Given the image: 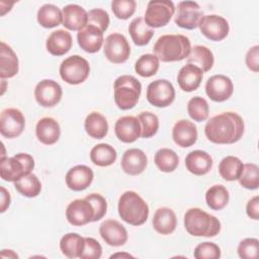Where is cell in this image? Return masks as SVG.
Wrapping results in <instances>:
<instances>
[{
	"mask_svg": "<svg viewBox=\"0 0 259 259\" xmlns=\"http://www.w3.org/2000/svg\"><path fill=\"white\" fill-rule=\"evenodd\" d=\"M94 209L92 204L86 199H75L71 201L66 209V219L72 225L76 227L87 225L93 222Z\"/></svg>",
	"mask_w": 259,
	"mask_h": 259,
	"instance_id": "2e32d148",
	"label": "cell"
},
{
	"mask_svg": "<svg viewBox=\"0 0 259 259\" xmlns=\"http://www.w3.org/2000/svg\"><path fill=\"white\" fill-rule=\"evenodd\" d=\"M201 33L210 40L220 41L229 34V22L223 16L217 14L203 15L198 23Z\"/></svg>",
	"mask_w": 259,
	"mask_h": 259,
	"instance_id": "7c38bea8",
	"label": "cell"
},
{
	"mask_svg": "<svg viewBox=\"0 0 259 259\" xmlns=\"http://www.w3.org/2000/svg\"><path fill=\"white\" fill-rule=\"evenodd\" d=\"M185 166L190 173L201 176L210 171L212 167V158L204 151L194 150L186 156Z\"/></svg>",
	"mask_w": 259,
	"mask_h": 259,
	"instance_id": "cb8c5ba5",
	"label": "cell"
},
{
	"mask_svg": "<svg viewBox=\"0 0 259 259\" xmlns=\"http://www.w3.org/2000/svg\"><path fill=\"white\" fill-rule=\"evenodd\" d=\"M15 189L26 197H35L40 193L41 183L37 176L33 173H29L19 180L14 182Z\"/></svg>",
	"mask_w": 259,
	"mask_h": 259,
	"instance_id": "f35d334b",
	"label": "cell"
},
{
	"mask_svg": "<svg viewBox=\"0 0 259 259\" xmlns=\"http://www.w3.org/2000/svg\"><path fill=\"white\" fill-rule=\"evenodd\" d=\"M193 256L196 259H218L221 257V249L212 242H203L195 247Z\"/></svg>",
	"mask_w": 259,
	"mask_h": 259,
	"instance_id": "f6af8a7d",
	"label": "cell"
},
{
	"mask_svg": "<svg viewBox=\"0 0 259 259\" xmlns=\"http://www.w3.org/2000/svg\"><path fill=\"white\" fill-rule=\"evenodd\" d=\"M87 23L86 24H92L97 26L99 29H101L103 32L108 28L109 25V16L108 13L101 9V8H94L89 10Z\"/></svg>",
	"mask_w": 259,
	"mask_h": 259,
	"instance_id": "7dc6e473",
	"label": "cell"
},
{
	"mask_svg": "<svg viewBox=\"0 0 259 259\" xmlns=\"http://www.w3.org/2000/svg\"><path fill=\"white\" fill-rule=\"evenodd\" d=\"M35 135L40 143L45 145H53L57 143L60 138V124L53 117H42L36 123Z\"/></svg>",
	"mask_w": 259,
	"mask_h": 259,
	"instance_id": "484cf974",
	"label": "cell"
},
{
	"mask_svg": "<svg viewBox=\"0 0 259 259\" xmlns=\"http://www.w3.org/2000/svg\"><path fill=\"white\" fill-rule=\"evenodd\" d=\"M104 55L113 64L124 63L131 54V47L126 37L121 33H111L106 36Z\"/></svg>",
	"mask_w": 259,
	"mask_h": 259,
	"instance_id": "30bf717a",
	"label": "cell"
},
{
	"mask_svg": "<svg viewBox=\"0 0 259 259\" xmlns=\"http://www.w3.org/2000/svg\"><path fill=\"white\" fill-rule=\"evenodd\" d=\"M159 59L153 54L142 55L135 64V71L142 77L154 76L159 70Z\"/></svg>",
	"mask_w": 259,
	"mask_h": 259,
	"instance_id": "ab89813d",
	"label": "cell"
},
{
	"mask_svg": "<svg viewBox=\"0 0 259 259\" xmlns=\"http://www.w3.org/2000/svg\"><path fill=\"white\" fill-rule=\"evenodd\" d=\"M128 32L135 45L146 46L154 35V29L150 27L143 17L133 19L128 25Z\"/></svg>",
	"mask_w": 259,
	"mask_h": 259,
	"instance_id": "4dcf8cb0",
	"label": "cell"
},
{
	"mask_svg": "<svg viewBox=\"0 0 259 259\" xmlns=\"http://www.w3.org/2000/svg\"><path fill=\"white\" fill-rule=\"evenodd\" d=\"M138 119L141 123V137L149 139L155 136L159 130V118L158 116L150 111H143L138 115Z\"/></svg>",
	"mask_w": 259,
	"mask_h": 259,
	"instance_id": "b9f144b4",
	"label": "cell"
},
{
	"mask_svg": "<svg viewBox=\"0 0 259 259\" xmlns=\"http://www.w3.org/2000/svg\"><path fill=\"white\" fill-rule=\"evenodd\" d=\"M153 227L156 232L162 235L172 234L177 225V219L175 212L169 207H160L158 208L152 220Z\"/></svg>",
	"mask_w": 259,
	"mask_h": 259,
	"instance_id": "83f0119b",
	"label": "cell"
},
{
	"mask_svg": "<svg viewBox=\"0 0 259 259\" xmlns=\"http://www.w3.org/2000/svg\"><path fill=\"white\" fill-rule=\"evenodd\" d=\"M18 73V58L14 51L4 41L0 44V77L12 78Z\"/></svg>",
	"mask_w": 259,
	"mask_h": 259,
	"instance_id": "f1b7e54d",
	"label": "cell"
},
{
	"mask_svg": "<svg viewBox=\"0 0 259 259\" xmlns=\"http://www.w3.org/2000/svg\"><path fill=\"white\" fill-rule=\"evenodd\" d=\"M184 227L191 236L214 237L221 231V222L201 208L192 207L184 214Z\"/></svg>",
	"mask_w": 259,
	"mask_h": 259,
	"instance_id": "3957f363",
	"label": "cell"
},
{
	"mask_svg": "<svg viewBox=\"0 0 259 259\" xmlns=\"http://www.w3.org/2000/svg\"><path fill=\"white\" fill-rule=\"evenodd\" d=\"M154 162L160 171L169 173L173 172L177 168L179 164V158L173 150L162 148L156 152Z\"/></svg>",
	"mask_w": 259,
	"mask_h": 259,
	"instance_id": "74e56055",
	"label": "cell"
},
{
	"mask_svg": "<svg viewBox=\"0 0 259 259\" xmlns=\"http://www.w3.org/2000/svg\"><path fill=\"white\" fill-rule=\"evenodd\" d=\"M153 51L159 61L177 62L189 56L191 44L183 34H164L157 39Z\"/></svg>",
	"mask_w": 259,
	"mask_h": 259,
	"instance_id": "7a4b0ae2",
	"label": "cell"
},
{
	"mask_svg": "<svg viewBox=\"0 0 259 259\" xmlns=\"http://www.w3.org/2000/svg\"><path fill=\"white\" fill-rule=\"evenodd\" d=\"M63 90L59 83L51 79L39 81L34 88V98L36 102L44 107H53L57 105L62 98Z\"/></svg>",
	"mask_w": 259,
	"mask_h": 259,
	"instance_id": "5bb4252c",
	"label": "cell"
},
{
	"mask_svg": "<svg viewBox=\"0 0 259 259\" xmlns=\"http://www.w3.org/2000/svg\"><path fill=\"white\" fill-rule=\"evenodd\" d=\"M116 257H125V258H133L134 256H132L131 254L127 253H116L110 256V258H116Z\"/></svg>",
	"mask_w": 259,
	"mask_h": 259,
	"instance_id": "11a10c76",
	"label": "cell"
},
{
	"mask_svg": "<svg viewBox=\"0 0 259 259\" xmlns=\"http://www.w3.org/2000/svg\"><path fill=\"white\" fill-rule=\"evenodd\" d=\"M77 40L83 51L90 54L97 53L103 45V31L95 25L86 24L78 31Z\"/></svg>",
	"mask_w": 259,
	"mask_h": 259,
	"instance_id": "ac0fdd59",
	"label": "cell"
},
{
	"mask_svg": "<svg viewBox=\"0 0 259 259\" xmlns=\"http://www.w3.org/2000/svg\"><path fill=\"white\" fill-rule=\"evenodd\" d=\"M0 190H1V202H0V211L1 212H4L10 205V202H11V197H10V194L9 192L6 190L5 187L1 186L0 187Z\"/></svg>",
	"mask_w": 259,
	"mask_h": 259,
	"instance_id": "f5cc1de1",
	"label": "cell"
},
{
	"mask_svg": "<svg viewBox=\"0 0 259 259\" xmlns=\"http://www.w3.org/2000/svg\"><path fill=\"white\" fill-rule=\"evenodd\" d=\"M60 76L68 84L77 85L83 83L89 76L90 66L86 59L73 55L65 59L60 65Z\"/></svg>",
	"mask_w": 259,
	"mask_h": 259,
	"instance_id": "52a82bcc",
	"label": "cell"
},
{
	"mask_svg": "<svg viewBox=\"0 0 259 259\" xmlns=\"http://www.w3.org/2000/svg\"><path fill=\"white\" fill-rule=\"evenodd\" d=\"M203 72L192 64L184 65L178 72L177 82L179 87L185 92L196 90L202 80Z\"/></svg>",
	"mask_w": 259,
	"mask_h": 259,
	"instance_id": "603a6c76",
	"label": "cell"
},
{
	"mask_svg": "<svg viewBox=\"0 0 259 259\" xmlns=\"http://www.w3.org/2000/svg\"><path fill=\"white\" fill-rule=\"evenodd\" d=\"M175 9L177 11L174 21L178 26L186 29L198 27V23L203 16V12L198 3L194 1H181Z\"/></svg>",
	"mask_w": 259,
	"mask_h": 259,
	"instance_id": "8fae6325",
	"label": "cell"
},
{
	"mask_svg": "<svg viewBox=\"0 0 259 259\" xmlns=\"http://www.w3.org/2000/svg\"><path fill=\"white\" fill-rule=\"evenodd\" d=\"M233 92V82L226 75H213L209 77L205 83V93L212 101H226L232 96Z\"/></svg>",
	"mask_w": 259,
	"mask_h": 259,
	"instance_id": "9a60e30c",
	"label": "cell"
},
{
	"mask_svg": "<svg viewBox=\"0 0 259 259\" xmlns=\"http://www.w3.org/2000/svg\"><path fill=\"white\" fill-rule=\"evenodd\" d=\"M137 3L135 0H113L111 10L118 19H127L136 11Z\"/></svg>",
	"mask_w": 259,
	"mask_h": 259,
	"instance_id": "ee69618b",
	"label": "cell"
},
{
	"mask_svg": "<svg viewBox=\"0 0 259 259\" xmlns=\"http://www.w3.org/2000/svg\"><path fill=\"white\" fill-rule=\"evenodd\" d=\"M37 22L45 28H53L63 22V14L60 8L54 4H45L37 11Z\"/></svg>",
	"mask_w": 259,
	"mask_h": 259,
	"instance_id": "e575fe53",
	"label": "cell"
},
{
	"mask_svg": "<svg viewBox=\"0 0 259 259\" xmlns=\"http://www.w3.org/2000/svg\"><path fill=\"white\" fill-rule=\"evenodd\" d=\"M102 255V247L97 240L90 237H85V246L82 254L79 258L81 259H98Z\"/></svg>",
	"mask_w": 259,
	"mask_h": 259,
	"instance_id": "681fc988",
	"label": "cell"
},
{
	"mask_svg": "<svg viewBox=\"0 0 259 259\" xmlns=\"http://www.w3.org/2000/svg\"><path fill=\"white\" fill-rule=\"evenodd\" d=\"M244 120L236 112L227 111L212 116L204 126L208 141L214 144H234L244 134Z\"/></svg>",
	"mask_w": 259,
	"mask_h": 259,
	"instance_id": "6da1fadb",
	"label": "cell"
},
{
	"mask_svg": "<svg viewBox=\"0 0 259 259\" xmlns=\"http://www.w3.org/2000/svg\"><path fill=\"white\" fill-rule=\"evenodd\" d=\"M72 35L65 29H57L53 31L47 39V50L53 56H63L72 48Z\"/></svg>",
	"mask_w": 259,
	"mask_h": 259,
	"instance_id": "4316f807",
	"label": "cell"
},
{
	"mask_svg": "<svg viewBox=\"0 0 259 259\" xmlns=\"http://www.w3.org/2000/svg\"><path fill=\"white\" fill-rule=\"evenodd\" d=\"M246 212L249 218L253 220H259V196L252 197L246 205Z\"/></svg>",
	"mask_w": 259,
	"mask_h": 259,
	"instance_id": "816d5d0a",
	"label": "cell"
},
{
	"mask_svg": "<svg viewBox=\"0 0 259 259\" xmlns=\"http://www.w3.org/2000/svg\"><path fill=\"white\" fill-rule=\"evenodd\" d=\"M85 246V238L77 233H68L61 238L60 249L68 258H77L83 252Z\"/></svg>",
	"mask_w": 259,
	"mask_h": 259,
	"instance_id": "d6a6232c",
	"label": "cell"
},
{
	"mask_svg": "<svg viewBox=\"0 0 259 259\" xmlns=\"http://www.w3.org/2000/svg\"><path fill=\"white\" fill-rule=\"evenodd\" d=\"M114 101L121 110H127L136 106L139 101L142 85L140 81L132 75H121L117 77L113 84Z\"/></svg>",
	"mask_w": 259,
	"mask_h": 259,
	"instance_id": "5b68a950",
	"label": "cell"
},
{
	"mask_svg": "<svg viewBox=\"0 0 259 259\" xmlns=\"http://www.w3.org/2000/svg\"><path fill=\"white\" fill-rule=\"evenodd\" d=\"M84 127L89 137L93 139H103L108 132V122L100 112L93 111L86 116Z\"/></svg>",
	"mask_w": 259,
	"mask_h": 259,
	"instance_id": "1f68e13d",
	"label": "cell"
},
{
	"mask_svg": "<svg viewBox=\"0 0 259 259\" xmlns=\"http://www.w3.org/2000/svg\"><path fill=\"white\" fill-rule=\"evenodd\" d=\"M63 25L70 30H80L87 23L88 13L86 10L77 4H68L63 10Z\"/></svg>",
	"mask_w": 259,
	"mask_h": 259,
	"instance_id": "d4e9b609",
	"label": "cell"
},
{
	"mask_svg": "<svg viewBox=\"0 0 259 259\" xmlns=\"http://www.w3.org/2000/svg\"><path fill=\"white\" fill-rule=\"evenodd\" d=\"M99 234L103 241L112 247L124 245L128 238L126 229L115 220L104 221L99 227Z\"/></svg>",
	"mask_w": 259,
	"mask_h": 259,
	"instance_id": "e0dca14e",
	"label": "cell"
},
{
	"mask_svg": "<svg viewBox=\"0 0 259 259\" xmlns=\"http://www.w3.org/2000/svg\"><path fill=\"white\" fill-rule=\"evenodd\" d=\"M246 65L248 69L257 73L259 71V46L256 45L249 49L246 54Z\"/></svg>",
	"mask_w": 259,
	"mask_h": 259,
	"instance_id": "f907efd6",
	"label": "cell"
},
{
	"mask_svg": "<svg viewBox=\"0 0 259 259\" xmlns=\"http://www.w3.org/2000/svg\"><path fill=\"white\" fill-rule=\"evenodd\" d=\"M187 112L193 120L198 122L203 121L208 117V103L204 98L200 96H194L187 103Z\"/></svg>",
	"mask_w": 259,
	"mask_h": 259,
	"instance_id": "60d3db41",
	"label": "cell"
},
{
	"mask_svg": "<svg viewBox=\"0 0 259 259\" xmlns=\"http://www.w3.org/2000/svg\"><path fill=\"white\" fill-rule=\"evenodd\" d=\"M85 198L92 204L94 209V218L93 222H97L101 220L107 210V202L106 199L99 193H90L85 196Z\"/></svg>",
	"mask_w": 259,
	"mask_h": 259,
	"instance_id": "c3c4849f",
	"label": "cell"
},
{
	"mask_svg": "<svg viewBox=\"0 0 259 259\" xmlns=\"http://www.w3.org/2000/svg\"><path fill=\"white\" fill-rule=\"evenodd\" d=\"M175 13L174 3L170 0H152L148 3L145 22L150 27H162L168 24Z\"/></svg>",
	"mask_w": 259,
	"mask_h": 259,
	"instance_id": "ba28073f",
	"label": "cell"
},
{
	"mask_svg": "<svg viewBox=\"0 0 259 259\" xmlns=\"http://www.w3.org/2000/svg\"><path fill=\"white\" fill-rule=\"evenodd\" d=\"M114 133L119 141L123 143H134L141 137V123L136 116H121L114 124Z\"/></svg>",
	"mask_w": 259,
	"mask_h": 259,
	"instance_id": "d6986e66",
	"label": "cell"
},
{
	"mask_svg": "<svg viewBox=\"0 0 259 259\" xmlns=\"http://www.w3.org/2000/svg\"><path fill=\"white\" fill-rule=\"evenodd\" d=\"M118 214L122 221L132 226H141L149 217L147 202L135 191L123 192L118 199Z\"/></svg>",
	"mask_w": 259,
	"mask_h": 259,
	"instance_id": "277c9868",
	"label": "cell"
},
{
	"mask_svg": "<svg viewBox=\"0 0 259 259\" xmlns=\"http://www.w3.org/2000/svg\"><path fill=\"white\" fill-rule=\"evenodd\" d=\"M172 138L175 144L181 148L191 147L197 140L196 125L187 119H180L173 126Z\"/></svg>",
	"mask_w": 259,
	"mask_h": 259,
	"instance_id": "44dd1931",
	"label": "cell"
},
{
	"mask_svg": "<svg viewBox=\"0 0 259 259\" xmlns=\"http://www.w3.org/2000/svg\"><path fill=\"white\" fill-rule=\"evenodd\" d=\"M243 162L235 156L225 157L219 164V173L227 181L238 180L243 171Z\"/></svg>",
	"mask_w": 259,
	"mask_h": 259,
	"instance_id": "d590c367",
	"label": "cell"
},
{
	"mask_svg": "<svg viewBox=\"0 0 259 259\" xmlns=\"http://www.w3.org/2000/svg\"><path fill=\"white\" fill-rule=\"evenodd\" d=\"M1 81H2V91H1V95H2L4 93V91H5V80L2 79Z\"/></svg>",
	"mask_w": 259,
	"mask_h": 259,
	"instance_id": "9f6ffc18",
	"label": "cell"
},
{
	"mask_svg": "<svg viewBox=\"0 0 259 259\" xmlns=\"http://www.w3.org/2000/svg\"><path fill=\"white\" fill-rule=\"evenodd\" d=\"M93 178L94 174L90 167L86 165H77L67 172L65 180L70 189L74 191H82L92 183Z\"/></svg>",
	"mask_w": 259,
	"mask_h": 259,
	"instance_id": "ffe728a7",
	"label": "cell"
},
{
	"mask_svg": "<svg viewBox=\"0 0 259 259\" xmlns=\"http://www.w3.org/2000/svg\"><path fill=\"white\" fill-rule=\"evenodd\" d=\"M259 241L256 238H246L238 246V255L243 259H255L258 257Z\"/></svg>",
	"mask_w": 259,
	"mask_h": 259,
	"instance_id": "bcb514c9",
	"label": "cell"
},
{
	"mask_svg": "<svg viewBox=\"0 0 259 259\" xmlns=\"http://www.w3.org/2000/svg\"><path fill=\"white\" fill-rule=\"evenodd\" d=\"M229 191L221 184L210 186L205 193V201L207 206L213 210L223 209L229 202Z\"/></svg>",
	"mask_w": 259,
	"mask_h": 259,
	"instance_id": "8d00e7d4",
	"label": "cell"
},
{
	"mask_svg": "<svg viewBox=\"0 0 259 259\" xmlns=\"http://www.w3.org/2000/svg\"><path fill=\"white\" fill-rule=\"evenodd\" d=\"M33 168L34 160L32 156L26 153H18L13 157H3L0 160V176L9 182L19 180L31 173Z\"/></svg>",
	"mask_w": 259,
	"mask_h": 259,
	"instance_id": "8992f818",
	"label": "cell"
},
{
	"mask_svg": "<svg viewBox=\"0 0 259 259\" xmlns=\"http://www.w3.org/2000/svg\"><path fill=\"white\" fill-rule=\"evenodd\" d=\"M148 164L146 154L137 148L126 150L121 158V168L128 175H139L144 172Z\"/></svg>",
	"mask_w": 259,
	"mask_h": 259,
	"instance_id": "7402d4cb",
	"label": "cell"
},
{
	"mask_svg": "<svg viewBox=\"0 0 259 259\" xmlns=\"http://www.w3.org/2000/svg\"><path fill=\"white\" fill-rule=\"evenodd\" d=\"M146 96L152 105L156 107H167L175 99V89L170 81L158 79L148 85Z\"/></svg>",
	"mask_w": 259,
	"mask_h": 259,
	"instance_id": "9c48e42d",
	"label": "cell"
},
{
	"mask_svg": "<svg viewBox=\"0 0 259 259\" xmlns=\"http://www.w3.org/2000/svg\"><path fill=\"white\" fill-rule=\"evenodd\" d=\"M25 127L23 113L17 108H6L0 114V133L3 137L13 139L20 136Z\"/></svg>",
	"mask_w": 259,
	"mask_h": 259,
	"instance_id": "4fadbf2b",
	"label": "cell"
},
{
	"mask_svg": "<svg viewBox=\"0 0 259 259\" xmlns=\"http://www.w3.org/2000/svg\"><path fill=\"white\" fill-rule=\"evenodd\" d=\"M1 257L2 258H5V257H8V258H18V255L16 253H14L12 250H2Z\"/></svg>",
	"mask_w": 259,
	"mask_h": 259,
	"instance_id": "db71d44e",
	"label": "cell"
},
{
	"mask_svg": "<svg viewBox=\"0 0 259 259\" xmlns=\"http://www.w3.org/2000/svg\"><path fill=\"white\" fill-rule=\"evenodd\" d=\"M238 180L239 183L247 189H257L259 186V167L254 163L245 164Z\"/></svg>",
	"mask_w": 259,
	"mask_h": 259,
	"instance_id": "7bdbcfd3",
	"label": "cell"
},
{
	"mask_svg": "<svg viewBox=\"0 0 259 259\" xmlns=\"http://www.w3.org/2000/svg\"><path fill=\"white\" fill-rule=\"evenodd\" d=\"M213 54L205 46L196 45L191 48L190 54L187 57V64H192L198 67L203 73L209 71L213 66Z\"/></svg>",
	"mask_w": 259,
	"mask_h": 259,
	"instance_id": "f546056e",
	"label": "cell"
},
{
	"mask_svg": "<svg viewBox=\"0 0 259 259\" xmlns=\"http://www.w3.org/2000/svg\"><path fill=\"white\" fill-rule=\"evenodd\" d=\"M117 154L115 149L105 143L94 146L90 151V159L93 164L100 167L110 166L115 162Z\"/></svg>",
	"mask_w": 259,
	"mask_h": 259,
	"instance_id": "836d02e7",
	"label": "cell"
}]
</instances>
